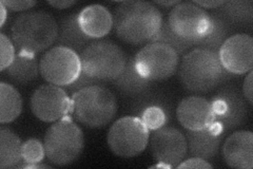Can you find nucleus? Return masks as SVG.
Listing matches in <instances>:
<instances>
[{
    "mask_svg": "<svg viewBox=\"0 0 253 169\" xmlns=\"http://www.w3.org/2000/svg\"><path fill=\"white\" fill-rule=\"evenodd\" d=\"M113 21L115 33L122 42L139 46L152 42L163 26L164 18L154 3L128 0L115 7Z\"/></svg>",
    "mask_w": 253,
    "mask_h": 169,
    "instance_id": "f257e3e1",
    "label": "nucleus"
},
{
    "mask_svg": "<svg viewBox=\"0 0 253 169\" xmlns=\"http://www.w3.org/2000/svg\"><path fill=\"white\" fill-rule=\"evenodd\" d=\"M178 69L181 86L194 94L211 92L234 76L221 66L217 52L203 48H193L187 52Z\"/></svg>",
    "mask_w": 253,
    "mask_h": 169,
    "instance_id": "f03ea898",
    "label": "nucleus"
},
{
    "mask_svg": "<svg viewBox=\"0 0 253 169\" xmlns=\"http://www.w3.org/2000/svg\"><path fill=\"white\" fill-rule=\"evenodd\" d=\"M58 22L44 11H30L19 15L11 28V39L18 52L37 55L55 44Z\"/></svg>",
    "mask_w": 253,
    "mask_h": 169,
    "instance_id": "7ed1b4c3",
    "label": "nucleus"
},
{
    "mask_svg": "<svg viewBox=\"0 0 253 169\" xmlns=\"http://www.w3.org/2000/svg\"><path fill=\"white\" fill-rule=\"evenodd\" d=\"M72 113L84 126L99 129L114 119L118 104L115 94L104 85L84 88L72 94Z\"/></svg>",
    "mask_w": 253,
    "mask_h": 169,
    "instance_id": "20e7f679",
    "label": "nucleus"
},
{
    "mask_svg": "<svg viewBox=\"0 0 253 169\" xmlns=\"http://www.w3.org/2000/svg\"><path fill=\"white\" fill-rule=\"evenodd\" d=\"M79 56L83 73L102 85L120 76L128 61L122 48L107 39L90 43Z\"/></svg>",
    "mask_w": 253,
    "mask_h": 169,
    "instance_id": "39448f33",
    "label": "nucleus"
},
{
    "mask_svg": "<svg viewBox=\"0 0 253 169\" xmlns=\"http://www.w3.org/2000/svg\"><path fill=\"white\" fill-rule=\"evenodd\" d=\"M46 159L56 166L74 163L84 148V136L72 117L67 115L51 125L44 134Z\"/></svg>",
    "mask_w": 253,
    "mask_h": 169,
    "instance_id": "423d86ee",
    "label": "nucleus"
},
{
    "mask_svg": "<svg viewBox=\"0 0 253 169\" xmlns=\"http://www.w3.org/2000/svg\"><path fill=\"white\" fill-rule=\"evenodd\" d=\"M150 140V130L135 115L118 118L111 126L107 135L110 150L117 157L134 158L141 155Z\"/></svg>",
    "mask_w": 253,
    "mask_h": 169,
    "instance_id": "0eeeda50",
    "label": "nucleus"
},
{
    "mask_svg": "<svg viewBox=\"0 0 253 169\" xmlns=\"http://www.w3.org/2000/svg\"><path fill=\"white\" fill-rule=\"evenodd\" d=\"M179 62V55L171 47L161 43H149L134 56V65L140 76L153 83L172 77Z\"/></svg>",
    "mask_w": 253,
    "mask_h": 169,
    "instance_id": "6e6552de",
    "label": "nucleus"
},
{
    "mask_svg": "<svg viewBox=\"0 0 253 169\" xmlns=\"http://www.w3.org/2000/svg\"><path fill=\"white\" fill-rule=\"evenodd\" d=\"M39 71L49 84L68 87L82 74L81 56L69 48L55 46L39 60Z\"/></svg>",
    "mask_w": 253,
    "mask_h": 169,
    "instance_id": "1a4fd4ad",
    "label": "nucleus"
},
{
    "mask_svg": "<svg viewBox=\"0 0 253 169\" xmlns=\"http://www.w3.org/2000/svg\"><path fill=\"white\" fill-rule=\"evenodd\" d=\"M167 21L174 33L193 46L211 30L210 14L193 1L180 2L172 7Z\"/></svg>",
    "mask_w": 253,
    "mask_h": 169,
    "instance_id": "9d476101",
    "label": "nucleus"
},
{
    "mask_svg": "<svg viewBox=\"0 0 253 169\" xmlns=\"http://www.w3.org/2000/svg\"><path fill=\"white\" fill-rule=\"evenodd\" d=\"M214 111L215 122L223 126L225 131L236 129L246 124L249 117L247 101L237 87L224 85L210 101Z\"/></svg>",
    "mask_w": 253,
    "mask_h": 169,
    "instance_id": "9b49d317",
    "label": "nucleus"
},
{
    "mask_svg": "<svg viewBox=\"0 0 253 169\" xmlns=\"http://www.w3.org/2000/svg\"><path fill=\"white\" fill-rule=\"evenodd\" d=\"M31 111L39 120L55 123L72 113V100L62 87L56 85H42L38 87L31 96Z\"/></svg>",
    "mask_w": 253,
    "mask_h": 169,
    "instance_id": "f8f14e48",
    "label": "nucleus"
},
{
    "mask_svg": "<svg viewBox=\"0 0 253 169\" xmlns=\"http://www.w3.org/2000/svg\"><path fill=\"white\" fill-rule=\"evenodd\" d=\"M149 141L153 158L172 168H176L188 156L186 135L173 126L164 125L157 128Z\"/></svg>",
    "mask_w": 253,
    "mask_h": 169,
    "instance_id": "ddd939ff",
    "label": "nucleus"
},
{
    "mask_svg": "<svg viewBox=\"0 0 253 169\" xmlns=\"http://www.w3.org/2000/svg\"><path fill=\"white\" fill-rule=\"evenodd\" d=\"M221 66L232 75H243L252 71L253 38L239 33L229 36L218 51Z\"/></svg>",
    "mask_w": 253,
    "mask_h": 169,
    "instance_id": "4468645a",
    "label": "nucleus"
},
{
    "mask_svg": "<svg viewBox=\"0 0 253 169\" xmlns=\"http://www.w3.org/2000/svg\"><path fill=\"white\" fill-rule=\"evenodd\" d=\"M176 116L187 130H202L215 122L211 102L199 95L185 98L178 105Z\"/></svg>",
    "mask_w": 253,
    "mask_h": 169,
    "instance_id": "2eb2a0df",
    "label": "nucleus"
},
{
    "mask_svg": "<svg viewBox=\"0 0 253 169\" xmlns=\"http://www.w3.org/2000/svg\"><path fill=\"white\" fill-rule=\"evenodd\" d=\"M224 128L218 122H214L202 130H187L188 155L204 160L215 158L224 139Z\"/></svg>",
    "mask_w": 253,
    "mask_h": 169,
    "instance_id": "dca6fc26",
    "label": "nucleus"
},
{
    "mask_svg": "<svg viewBox=\"0 0 253 169\" xmlns=\"http://www.w3.org/2000/svg\"><path fill=\"white\" fill-rule=\"evenodd\" d=\"M225 163L236 169L253 168V133L239 130L230 134L223 145Z\"/></svg>",
    "mask_w": 253,
    "mask_h": 169,
    "instance_id": "f3484780",
    "label": "nucleus"
},
{
    "mask_svg": "<svg viewBox=\"0 0 253 169\" xmlns=\"http://www.w3.org/2000/svg\"><path fill=\"white\" fill-rule=\"evenodd\" d=\"M78 23L91 39L107 36L113 29V14L101 4H90L78 13Z\"/></svg>",
    "mask_w": 253,
    "mask_h": 169,
    "instance_id": "a211bd4d",
    "label": "nucleus"
},
{
    "mask_svg": "<svg viewBox=\"0 0 253 169\" xmlns=\"http://www.w3.org/2000/svg\"><path fill=\"white\" fill-rule=\"evenodd\" d=\"M113 87L124 98L139 100L155 91V83L140 76L134 65V57H129L123 73L113 82Z\"/></svg>",
    "mask_w": 253,
    "mask_h": 169,
    "instance_id": "6ab92c4d",
    "label": "nucleus"
},
{
    "mask_svg": "<svg viewBox=\"0 0 253 169\" xmlns=\"http://www.w3.org/2000/svg\"><path fill=\"white\" fill-rule=\"evenodd\" d=\"M78 23V13H71L63 16L58 21V35L55 44L69 48L81 54L84 48L91 42Z\"/></svg>",
    "mask_w": 253,
    "mask_h": 169,
    "instance_id": "aec40b11",
    "label": "nucleus"
},
{
    "mask_svg": "<svg viewBox=\"0 0 253 169\" xmlns=\"http://www.w3.org/2000/svg\"><path fill=\"white\" fill-rule=\"evenodd\" d=\"M214 11L232 28H251L253 23V2L251 0H231Z\"/></svg>",
    "mask_w": 253,
    "mask_h": 169,
    "instance_id": "412c9836",
    "label": "nucleus"
},
{
    "mask_svg": "<svg viewBox=\"0 0 253 169\" xmlns=\"http://www.w3.org/2000/svg\"><path fill=\"white\" fill-rule=\"evenodd\" d=\"M2 73H5V75L15 84L21 86L28 85L34 82L41 73L39 61L36 55L17 52L11 66Z\"/></svg>",
    "mask_w": 253,
    "mask_h": 169,
    "instance_id": "4be33fe9",
    "label": "nucleus"
},
{
    "mask_svg": "<svg viewBox=\"0 0 253 169\" xmlns=\"http://www.w3.org/2000/svg\"><path fill=\"white\" fill-rule=\"evenodd\" d=\"M22 142L9 128H0V168H16L22 162Z\"/></svg>",
    "mask_w": 253,
    "mask_h": 169,
    "instance_id": "5701e85b",
    "label": "nucleus"
},
{
    "mask_svg": "<svg viewBox=\"0 0 253 169\" xmlns=\"http://www.w3.org/2000/svg\"><path fill=\"white\" fill-rule=\"evenodd\" d=\"M22 111V99L19 91L10 84H0V123L14 122Z\"/></svg>",
    "mask_w": 253,
    "mask_h": 169,
    "instance_id": "b1692460",
    "label": "nucleus"
},
{
    "mask_svg": "<svg viewBox=\"0 0 253 169\" xmlns=\"http://www.w3.org/2000/svg\"><path fill=\"white\" fill-rule=\"evenodd\" d=\"M210 32L207 36L201 40V42L195 44L194 48H203V49H207L218 53L221 45H223L225 43V40L229 37L231 28L229 27L214 11H212V13L210 14Z\"/></svg>",
    "mask_w": 253,
    "mask_h": 169,
    "instance_id": "393cba45",
    "label": "nucleus"
},
{
    "mask_svg": "<svg viewBox=\"0 0 253 169\" xmlns=\"http://www.w3.org/2000/svg\"><path fill=\"white\" fill-rule=\"evenodd\" d=\"M151 43H161L171 47L172 49L179 55V57L180 56H184L187 52H189V50H191L192 48H194L192 44L181 39L174 33L169 27L167 20L163 22V26L160 32H158L156 36L152 39Z\"/></svg>",
    "mask_w": 253,
    "mask_h": 169,
    "instance_id": "a878e982",
    "label": "nucleus"
},
{
    "mask_svg": "<svg viewBox=\"0 0 253 169\" xmlns=\"http://www.w3.org/2000/svg\"><path fill=\"white\" fill-rule=\"evenodd\" d=\"M22 163L36 164L42 163L46 158L44 145L37 139H29L22 143Z\"/></svg>",
    "mask_w": 253,
    "mask_h": 169,
    "instance_id": "bb28decb",
    "label": "nucleus"
},
{
    "mask_svg": "<svg viewBox=\"0 0 253 169\" xmlns=\"http://www.w3.org/2000/svg\"><path fill=\"white\" fill-rule=\"evenodd\" d=\"M0 49H1V63H0V71L3 72L11 66L16 53L15 45L13 40L6 36L4 33L0 34Z\"/></svg>",
    "mask_w": 253,
    "mask_h": 169,
    "instance_id": "cd10ccee",
    "label": "nucleus"
},
{
    "mask_svg": "<svg viewBox=\"0 0 253 169\" xmlns=\"http://www.w3.org/2000/svg\"><path fill=\"white\" fill-rule=\"evenodd\" d=\"M94 85H102V84L98 83L97 80L92 79L91 77L85 75L82 72V74L79 75V77L75 80V82L73 84H71L70 86H68L67 88H68V91H70L71 93H75L78 90L84 89V88L94 86Z\"/></svg>",
    "mask_w": 253,
    "mask_h": 169,
    "instance_id": "c85d7f7f",
    "label": "nucleus"
},
{
    "mask_svg": "<svg viewBox=\"0 0 253 169\" xmlns=\"http://www.w3.org/2000/svg\"><path fill=\"white\" fill-rule=\"evenodd\" d=\"M1 3L4 4L7 10H11L13 12H22L28 11L32 7H34L37 2L31 1V0H23V1H12V0H1Z\"/></svg>",
    "mask_w": 253,
    "mask_h": 169,
    "instance_id": "c756f323",
    "label": "nucleus"
},
{
    "mask_svg": "<svg viewBox=\"0 0 253 169\" xmlns=\"http://www.w3.org/2000/svg\"><path fill=\"white\" fill-rule=\"evenodd\" d=\"M213 165L209 163L207 160H204L196 157H190L187 160H184L176 168H197V169H205V168H212Z\"/></svg>",
    "mask_w": 253,
    "mask_h": 169,
    "instance_id": "7c9ffc66",
    "label": "nucleus"
},
{
    "mask_svg": "<svg viewBox=\"0 0 253 169\" xmlns=\"http://www.w3.org/2000/svg\"><path fill=\"white\" fill-rule=\"evenodd\" d=\"M243 95L248 105L251 107L253 105V72H248L247 76L245 77L243 84Z\"/></svg>",
    "mask_w": 253,
    "mask_h": 169,
    "instance_id": "2f4dec72",
    "label": "nucleus"
},
{
    "mask_svg": "<svg viewBox=\"0 0 253 169\" xmlns=\"http://www.w3.org/2000/svg\"><path fill=\"white\" fill-rule=\"evenodd\" d=\"M195 4L201 6L202 9H211V10H216L225 3V0H215V1H193Z\"/></svg>",
    "mask_w": 253,
    "mask_h": 169,
    "instance_id": "473e14b6",
    "label": "nucleus"
},
{
    "mask_svg": "<svg viewBox=\"0 0 253 169\" xmlns=\"http://www.w3.org/2000/svg\"><path fill=\"white\" fill-rule=\"evenodd\" d=\"M51 6L55 7V9H58V10H65V9H69L72 5L76 4V1L74 0H56V1H47Z\"/></svg>",
    "mask_w": 253,
    "mask_h": 169,
    "instance_id": "72a5a7b5",
    "label": "nucleus"
},
{
    "mask_svg": "<svg viewBox=\"0 0 253 169\" xmlns=\"http://www.w3.org/2000/svg\"><path fill=\"white\" fill-rule=\"evenodd\" d=\"M180 2L181 1H179V0H172V1H154L153 3L157 4V5H161L163 7H174Z\"/></svg>",
    "mask_w": 253,
    "mask_h": 169,
    "instance_id": "f704fd0d",
    "label": "nucleus"
},
{
    "mask_svg": "<svg viewBox=\"0 0 253 169\" xmlns=\"http://www.w3.org/2000/svg\"><path fill=\"white\" fill-rule=\"evenodd\" d=\"M6 10L7 9L4 6V4L0 2V11H1V26L0 27L1 28L4 26V22L6 20Z\"/></svg>",
    "mask_w": 253,
    "mask_h": 169,
    "instance_id": "c9c22d12",
    "label": "nucleus"
}]
</instances>
